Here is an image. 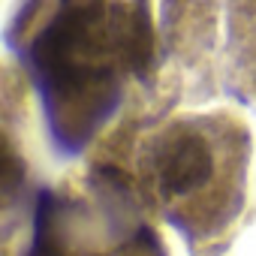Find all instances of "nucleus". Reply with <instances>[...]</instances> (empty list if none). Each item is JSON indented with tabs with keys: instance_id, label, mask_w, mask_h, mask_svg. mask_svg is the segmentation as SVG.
I'll list each match as a JSON object with an SVG mask.
<instances>
[{
	"instance_id": "nucleus-2",
	"label": "nucleus",
	"mask_w": 256,
	"mask_h": 256,
	"mask_svg": "<svg viewBox=\"0 0 256 256\" xmlns=\"http://www.w3.org/2000/svg\"><path fill=\"white\" fill-rule=\"evenodd\" d=\"M244 163V124L226 114L181 118L148 139L142 178L169 223L193 241L220 232L238 214Z\"/></svg>"
},
{
	"instance_id": "nucleus-1",
	"label": "nucleus",
	"mask_w": 256,
	"mask_h": 256,
	"mask_svg": "<svg viewBox=\"0 0 256 256\" xmlns=\"http://www.w3.org/2000/svg\"><path fill=\"white\" fill-rule=\"evenodd\" d=\"M28 58L46 90V106L54 108V126L82 142L112 112L118 72L148 64V12L142 0H54Z\"/></svg>"
}]
</instances>
